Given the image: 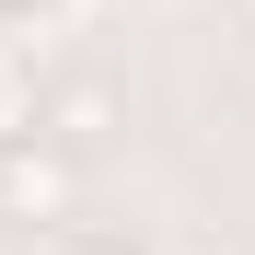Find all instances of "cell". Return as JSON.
<instances>
[{
  "mask_svg": "<svg viewBox=\"0 0 255 255\" xmlns=\"http://www.w3.org/2000/svg\"><path fill=\"white\" fill-rule=\"evenodd\" d=\"M116 116H128V93L105 70H70V81H47V116H35V139H58L70 162H93L105 139H116Z\"/></svg>",
  "mask_w": 255,
  "mask_h": 255,
  "instance_id": "obj_1",
  "label": "cell"
},
{
  "mask_svg": "<svg viewBox=\"0 0 255 255\" xmlns=\"http://www.w3.org/2000/svg\"><path fill=\"white\" fill-rule=\"evenodd\" d=\"M0 209H12V221H70V209H81V162H70L58 139L0 151Z\"/></svg>",
  "mask_w": 255,
  "mask_h": 255,
  "instance_id": "obj_2",
  "label": "cell"
},
{
  "mask_svg": "<svg viewBox=\"0 0 255 255\" xmlns=\"http://www.w3.org/2000/svg\"><path fill=\"white\" fill-rule=\"evenodd\" d=\"M35 116H47V81H35V58L0 35V151H23V139H35Z\"/></svg>",
  "mask_w": 255,
  "mask_h": 255,
  "instance_id": "obj_3",
  "label": "cell"
},
{
  "mask_svg": "<svg viewBox=\"0 0 255 255\" xmlns=\"http://www.w3.org/2000/svg\"><path fill=\"white\" fill-rule=\"evenodd\" d=\"M174 255H244V244H221V232H186V244H174Z\"/></svg>",
  "mask_w": 255,
  "mask_h": 255,
  "instance_id": "obj_4",
  "label": "cell"
},
{
  "mask_svg": "<svg viewBox=\"0 0 255 255\" xmlns=\"http://www.w3.org/2000/svg\"><path fill=\"white\" fill-rule=\"evenodd\" d=\"M232 23H244V35H255V0H232Z\"/></svg>",
  "mask_w": 255,
  "mask_h": 255,
  "instance_id": "obj_5",
  "label": "cell"
},
{
  "mask_svg": "<svg viewBox=\"0 0 255 255\" xmlns=\"http://www.w3.org/2000/svg\"><path fill=\"white\" fill-rule=\"evenodd\" d=\"M58 255H116V244H58Z\"/></svg>",
  "mask_w": 255,
  "mask_h": 255,
  "instance_id": "obj_6",
  "label": "cell"
}]
</instances>
